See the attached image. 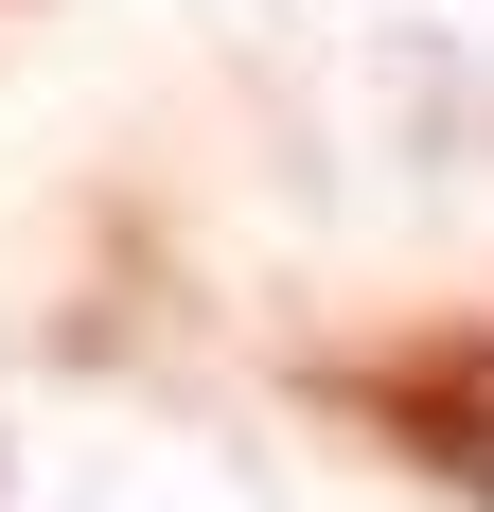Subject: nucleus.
Listing matches in <instances>:
<instances>
[{
	"instance_id": "f257e3e1",
	"label": "nucleus",
	"mask_w": 494,
	"mask_h": 512,
	"mask_svg": "<svg viewBox=\"0 0 494 512\" xmlns=\"http://www.w3.org/2000/svg\"><path fill=\"white\" fill-rule=\"evenodd\" d=\"M318 407H353L406 477H442V495L494 512V336L424 318V336H389V354H336V371H318Z\"/></svg>"
}]
</instances>
